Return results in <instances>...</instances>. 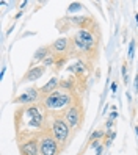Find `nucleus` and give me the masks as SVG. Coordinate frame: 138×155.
<instances>
[{
    "label": "nucleus",
    "mask_w": 138,
    "mask_h": 155,
    "mask_svg": "<svg viewBox=\"0 0 138 155\" xmlns=\"http://www.w3.org/2000/svg\"><path fill=\"white\" fill-rule=\"evenodd\" d=\"M105 136V132H102V130H96L93 135L89 136V141H94V140H100V138H104Z\"/></svg>",
    "instance_id": "14"
},
{
    "label": "nucleus",
    "mask_w": 138,
    "mask_h": 155,
    "mask_svg": "<svg viewBox=\"0 0 138 155\" xmlns=\"http://www.w3.org/2000/svg\"><path fill=\"white\" fill-rule=\"evenodd\" d=\"M16 141L21 155H39L41 136H19Z\"/></svg>",
    "instance_id": "6"
},
{
    "label": "nucleus",
    "mask_w": 138,
    "mask_h": 155,
    "mask_svg": "<svg viewBox=\"0 0 138 155\" xmlns=\"http://www.w3.org/2000/svg\"><path fill=\"white\" fill-rule=\"evenodd\" d=\"M41 102V93H39V88H29L22 91V93L17 96L13 104L17 105H35V104H39Z\"/></svg>",
    "instance_id": "8"
},
{
    "label": "nucleus",
    "mask_w": 138,
    "mask_h": 155,
    "mask_svg": "<svg viewBox=\"0 0 138 155\" xmlns=\"http://www.w3.org/2000/svg\"><path fill=\"white\" fill-rule=\"evenodd\" d=\"M61 150L60 143L50 135L49 130H45L41 135V141H39V155H58Z\"/></svg>",
    "instance_id": "7"
},
{
    "label": "nucleus",
    "mask_w": 138,
    "mask_h": 155,
    "mask_svg": "<svg viewBox=\"0 0 138 155\" xmlns=\"http://www.w3.org/2000/svg\"><path fill=\"white\" fill-rule=\"evenodd\" d=\"M49 114V121H47V130L50 132V135L57 140L63 147H66L71 136H72V132L71 127L66 124V121L63 119V113H47Z\"/></svg>",
    "instance_id": "4"
},
{
    "label": "nucleus",
    "mask_w": 138,
    "mask_h": 155,
    "mask_svg": "<svg viewBox=\"0 0 138 155\" xmlns=\"http://www.w3.org/2000/svg\"><path fill=\"white\" fill-rule=\"evenodd\" d=\"M63 119L66 121V124L71 127L72 132H79L82 124L85 119V108H83V99H80L77 104H74L69 110L63 113Z\"/></svg>",
    "instance_id": "5"
},
{
    "label": "nucleus",
    "mask_w": 138,
    "mask_h": 155,
    "mask_svg": "<svg viewBox=\"0 0 138 155\" xmlns=\"http://www.w3.org/2000/svg\"><path fill=\"white\" fill-rule=\"evenodd\" d=\"M80 99L82 96L77 93H68L63 89H57L52 94L42 97L39 104L47 113H64L74 104H77Z\"/></svg>",
    "instance_id": "3"
},
{
    "label": "nucleus",
    "mask_w": 138,
    "mask_h": 155,
    "mask_svg": "<svg viewBox=\"0 0 138 155\" xmlns=\"http://www.w3.org/2000/svg\"><path fill=\"white\" fill-rule=\"evenodd\" d=\"M60 88V80L57 78V77H53V78H50L47 83H45L44 86H41L39 88V93H41V99L42 97H45V96H49V94H52L53 91H57Z\"/></svg>",
    "instance_id": "13"
},
{
    "label": "nucleus",
    "mask_w": 138,
    "mask_h": 155,
    "mask_svg": "<svg viewBox=\"0 0 138 155\" xmlns=\"http://www.w3.org/2000/svg\"><path fill=\"white\" fill-rule=\"evenodd\" d=\"M133 49H135V41L130 42V47H129V55H130V58L133 57Z\"/></svg>",
    "instance_id": "15"
},
{
    "label": "nucleus",
    "mask_w": 138,
    "mask_h": 155,
    "mask_svg": "<svg viewBox=\"0 0 138 155\" xmlns=\"http://www.w3.org/2000/svg\"><path fill=\"white\" fill-rule=\"evenodd\" d=\"M68 71L72 72L76 78H85L86 74H88V66H86V63L83 60L79 58L76 63H72L71 66H68Z\"/></svg>",
    "instance_id": "10"
},
{
    "label": "nucleus",
    "mask_w": 138,
    "mask_h": 155,
    "mask_svg": "<svg viewBox=\"0 0 138 155\" xmlns=\"http://www.w3.org/2000/svg\"><path fill=\"white\" fill-rule=\"evenodd\" d=\"M49 114L41 104L21 105L14 111L16 138L19 136H41L47 130Z\"/></svg>",
    "instance_id": "1"
},
{
    "label": "nucleus",
    "mask_w": 138,
    "mask_h": 155,
    "mask_svg": "<svg viewBox=\"0 0 138 155\" xmlns=\"http://www.w3.org/2000/svg\"><path fill=\"white\" fill-rule=\"evenodd\" d=\"M45 72V68L42 64H38V66H33L27 71V74L22 77V81H36L38 78H41Z\"/></svg>",
    "instance_id": "11"
},
{
    "label": "nucleus",
    "mask_w": 138,
    "mask_h": 155,
    "mask_svg": "<svg viewBox=\"0 0 138 155\" xmlns=\"http://www.w3.org/2000/svg\"><path fill=\"white\" fill-rule=\"evenodd\" d=\"M50 53H52L50 45H44V47H39L38 50L33 53V58H32V63H30V68H33L36 63H42L45 58L50 55ZM36 66H38V64H36Z\"/></svg>",
    "instance_id": "12"
},
{
    "label": "nucleus",
    "mask_w": 138,
    "mask_h": 155,
    "mask_svg": "<svg viewBox=\"0 0 138 155\" xmlns=\"http://www.w3.org/2000/svg\"><path fill=\"white\" fill-rule=\"evenodd\" d=\"M100 152H102V146H99V147H97V152H96V155H100Z\"/></svg>",
    "instance_id": "16"
},
{
    "label": "nucleus",
    "mask_w": 138,
    "mask_h": 155,
    "mask_svg": "<svg viewBox=\"0 0 138 155\" xmlns=\"http://www.w3.org/2000/svg\"><path fill=\"white\" fill-rule=\"evenodd\" d=\"M96 31H93L88 27L79 28L76 31V35L71 38V42H72L71 53H76V55H79L82 58H86L88 63L96 61L97 52H99V41H97Z\"/></svg>",
    "instance_id": "2"
},
{
    "label": "nucleus",
    "mask_w": 138,
    "mask_h": 155,
    "mask_svg": "<svg viewBox=\"0 0 138 155\" xmlns=\"http://www.w3.org/2000/svg\"><path fill=\"white\" fill-rule=\"evenodd\" d=\"M50 50H52L53 55H57V57H68V55H71V50H72L71 38H58V39H55L50 44Z\"/></svg>",
    "instance_id": "9"
}]
</instances>
